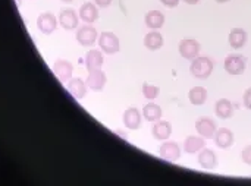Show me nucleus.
<instances>
[{"label": "nucleus", "instance_id": "nucleus-1", "mask_svg": "<svg viewBox=\"0 0 251 186\" xmlns=\"http://www.w3.org/2000/svg\"><path fill=\"white\" fill-rule=\"evenodd\" d=\"M190 72L193 73V76L199 78V79H206L212 75L213 72V62L209 57L204 56H197L190 66Z\"/></svg>", "mask_w": 251, "mask_h": 186}, {"label": "nucleus", "instance_id": "nucleus-2", "mask_svg": "<svg viewBox=\"0 0 251 186\" xmlns=\"http://www.w3.org/2000/svg\"><path fill=\"white\" fill-rule=\"evenodd\" d=\"M99 46H100L101 51L106 53V54H115L121 48L119 38L110 31H103L99 35Z\"/></svg>", "mask_w": 251, "mask_h": 186}, {"label": "nucleus", "instance_id": "nucleus-3", "mask_svg": "<svg viewBox=\"0 0 251 186\" xmlns=\"http://www.w3.org/2000/svg\"><path fill=\"white\" fill-rule=\"evenodd\" d=\"M225 70L229 73V75H241L244 73L246 70V66H247V60L244 56L241 54H229L226 59H225Z\"/></svg>", "mask_w": 251, "mask_h": 186}, {"label": "nucleus", "instance_id": "nucleus-4", "mask_svg": "<svg viewBox=\"0 0 251 186\" xmlns=\"http://www.w3.org/2000/svg\"><path fill=\"white\" fill-rule=\"evenodd\" d=\"M99 40V32L91 25H84L76 31V41L82 47H91Z\"/></svg>", "mask_w": 251, "mask_h": 186}, {"label": "nucleus", "instance_id": "nucleus-5", "mask_svg": "<svg viewBox=\"0 0 251 186\" xmlns=\"http://www.w3.org/2000/svg\"><path fill=\"white\" fill-rule=\"evenodd\" d=\"M179 54L187 60H194L200 53V43L194 38H185L179 43Z\"/></svg>", "mask_w": 251, "mask_h": 186}, {"label": "nucleus", "instance_id": "nucleus-6", "mask_svg": "<svg viewBox=\"0 0 251 186\" xmlns=\"http://www.w3.org/2000/svg\"><path fill=\"white\" fill-rule=\"evenodd\" d=\"M53 72L56 75V78L60 81V82H68L71 78H72V72H74V66L65 60V59H57L54 63H53Z\"/></svg>", "mask_w": 251, "mask_h": 186}, {"label": "nucleus", "instance_id": "nucleus-7", "mask_svg": "<svg viewBox=\"0 0 251 186\" xmlns=\"http://www.w3.org/2000/svg\"><path fill=\"white\" fill-rule=\"evenodd\" d=\"M196 131L204 140H210V138H215V134H216L218 128H216L215 120H212L210 117H200L196 122Z\"/></svg>", "mask_w": 251, "mask_h": 186}, {"label": "nucleus", "instance_id": "nucleus-8", "mask_svg": "<svg viewBox=\"0 0 251 186\" xmlns=\"http://www.w3.org/2000/svg\"><path fill=\"white\" fill-rule=\"evenodd\" d=\"M56 26H57V19L50 12H44L37 18V28L46 35L51 34L56 29Z\"/></svg>", "mask_w": 251, "mask_h": 186}, {"label": "nucleus", "instance_id": "nucleus-9", "mask_svg": "<svg viewBox=\"0 0 251 186\" xmlns=\"http://www.w3.org/2000/svg\"><path fill=\"white\" fill-rule=\"evenodd\" d=\"M159 154L162 159L168 160V162H176L179 160L181 157V148L176 142L174 141H168V142H163L159 148Z\"/></svg>", "mask_w": 251, "mask_h": 186}, {"label": "nucleus", "instance_id": "nucleus-10", "mask_svg": "<svg viewBox=\"0 0 251 186\" xmlns=\"http://www.w3.org/2000/svg\"><path fill=\"white\" fill-rule=\"evenodd\" d=\"M106 75L101 69H96V70H90L88 76H87V87L93 91H101L106 85Z\"/></svg>", "mask_w": 251, "mask_h": 186}, {"label": "nucleus", "instance_id": "nucleus-11", "mask_svg": "<svg viewBox=\"0 0 251 186\" xmlns=\"http://www.w3.org/2000/svg\"><path fill=\"white\" fill-rule=\"evenodd\" d=\"M78 21H79V16L76 15V12L74 9H63L59 15L60 26L68 29V31L75 29L78 26Z\"/></svg>", "mask_w": 251, "mask_h": 186}, {"label": "nucleus", "instance_id": "nucleus-12", "mask_svg": "<svg viewBox=\"0 0 251 186\" xmlns=\"http://www.w3.org/2000/svg\"><path fill=\"white\" fill-rule=\"evenodd\" d=\"M87 82L81 78H71L68 81V91L76 100H82L87 95Z\"/></svg>", "mask_w": 251, "mask_h": 186}, {"label": "nucleus", "instance_id": "nucleus-13", "mask_svg": "<svg viewBox=\"0 0 251 186\" xmlns=\"http://www.w3.org/2000/svg\"><path fill=\"white\" fill-rule=\"evenodd\" d=\"M124 123L129 131H137L141 126V113L135 107H129L124 113Z\"/></svg>", "mask_w": 251, "mask_h": 186}, {"label": "nucleus", "instance_id": "nucleus-14", "mask_svg": "<svg viewBox=\"0 0 251 186\" xmlns=\"http://www.w3.org/2000/svg\"><path fill=\"white\" fill-rule=\"evenodd\" d=\"M172 134V125L168 120H157L151 128V135L159 141H166Z\"/></svg>", "mask_w": 251, "mask_h": 186}, {"label": "nucleus", "instance_id": "nucleus-15", "mask_svg": "<svg viewBox=\"0 0 251 186\" xmlns=\"http://www.w3.org/2000/svg\"><path fill=\"white\" fill-rule=\"evenodd\" d=\"M79 18L87 22V23H93L94 21H97L99 18V9H97V4L91 3V1H87L84 3L81 7H79Z\"/></svg>", "mask_w": 251, "mask_h": 186}, {"label": "nucleus", "instance_id": "nucleus-16", "mask_svg": "<svg viewBox=\"0 0 251 186\" xmlns=\"http://www.w3.org/2000/svg\"><path fill=\"white\" fill-rule=\"evenodd\" d=\"M215 142L219 148H229L234 144V134L228 128H221L215 134Z\"/></svg>", "mask_w": 251, "mask_h": 186}, {"label": "nucleus", "instance_id": "nucleus-17", "mask_svg": "<svg viewBox=\"0 0 251 186\" xmlns=\"http://www.w3.org/2000/svg\"><path fill=\"white\" fill-rule=\"evenodd\" d=\"M199 164L206 169V170H213L216 166H218V159H216V154L212 151V150H207V148H203L199 154Z\"/></svg>", "mask_w": 251, "mask_h": 186}, {"label": "nucleus", "instance_id": "nucleus-18", "mask_svg": "<svg viewBox=\"0 0 251 186\" xmlns=\"http://www.w3.org/2000/svg\"><path fill=\"white\" fill-rule=\"evenodd\" d=\"M229 46L232 48H241L246 46L247 40H249V35H247V31L243 29V28H234L231 32H229Z\"/></svg>", "mask_w": 251, "mask_h": 186}, {"label": "nucleus", "instance_id": "nucleus-19", "mask_svg": "<svg viewBox=\"0 0 251 186\" xmlns=\"http://www.w3.org/2000/svg\"><path fill=\"white\" fill-rule=\"evenodd\" d=\"M104 63V57H103V53L100 50H90L85 56V66L90 70H96V69H100Z\"/></svg>", "mask_w": 251, "mask_h": 186}, {"label": "nucleus", "instance_id": "nucleus-20", "mask_svg": "<svg viewBox=\"0 0 251 186\" xmlns=\"http://www.w3.org/2000/svg\"><path fill=\"white\" fill-rule=\"evenodd\" d=\"M206 142L203 137H196V135H190L185 141H184V150L188 154H196L200 153L204 148Z\"/></svg>", "mask_w": 251, "mask_h": 186}, {"label": "nucleus", "instance_id": "nucleus-21", "mask_svg": "<svg viewBox=\"0 0 251 186\" xmlns=\"http://www.w3.org/2000/svg\"><path fill=\"white\" fill-rule=\"evenodd\" d=\"M215 113L219 119H229L234 115V104L228 98H221L215 106Z\"/></svg>", "mask_w": 251, "mask_h": 186}, {"label": "nucleus", "instance_id": "nucleus-22", "mask_svg": "<svg viewBox=\"0 0 251 186\" xmlns=\"http://www.w3.org/2000/svg\"><path fill=\"white\" fill-rule=\"evenodd\" d=\"M144 21H146V25H147L150 29H159V28H162L163 23H165V15H163L160 10H150V12L146 15Z\"/></svg>", "mask_w": 251, "mask_h": 186}, {"label": "nucleus", "instance_id": "nucleus-23", "mask_svg": "<svg viewBox=\"0 0 251 186\" xmlns=\"http://www.w3.org/2000/svg\"><path fill=\"white\" fill-rule=\"evenodd\" d=\"M188 100L194 106H201L207 100V90L204 87H193L188 93Z\"/></svg>", "mask_w": 251, "mask_h": 186}, {"label": "nucleus", "instance_id": "nucleus-24", "mask_svg": "<svg viewBox=\"0 0 251 186\" xmlns=\"http://www.w3.org/2000/svg\"><path fill=\"white\" fill-rule=\"evenodd\" d=\"M144 46L149 48V50H159L162 46H163V37L160 32H157L156 29L150 31L146 37H144Z\"/></svg>", "mask_w": 251, "mask_h": 186}, {"label": "nucleus", "instance_id": "nucleus-25", "mask_svg": "<svg viewBox=\"0 0 251 186\" xmlns=\"http://www.w3.org/2000/svg\"><path fill=\"white\" fill-rule=\"evenodd\" d=\"M143 117L149 122H157L162 119V109L156 103H149L143 109Z\"/></svg>", "mask_w": 251, "mask_h": 186}, {"label": "nucleus", "instance_id": "nucleus-26", "mask_svg": "<svg viewBox=\"0 0 251 186\" xmlns=\"http://www.w3.org/2000/svg\"><path fill=\"white\" fill-rule=\"evenodd\" d=\"M141 91H143V95L147 98V100H154V98H157L159 97V93H160V88L159 87H156V85H153V84H143V87H141Z\"/></svg>", "mask_w": 251, "mask_h": 186}, {"label": "nucleus", "instance_id": "nucleus-27", "mask_svg": "<svg viewBox=\"0 0 251 186\" xmlns=\"http://www.w3.org/2000/svg\"><path fill=\"white\" fill-rule=\"evenodd\" d=\"M241 159L246 164L251 166V145H247L243 151H241Z\"/></svg>", "mask_w": 251, "mask_h": 186}, {"label": "nucleus", "instance_id": "nucleus-28", "mask_svg": "<svg viewBox=\"0 0 251 186\" xmlns=\"http://www.w3.org/2000/svg\"><path fill=\"white\" fill-rule=\"evenodd\" d=\"M243 101H244V106L251 110V87L244 93V98H243Z\"/></svg>", "mask_w": 251, "mask_h": 186}, {"label": "nucleus", "instance_id": "nucleus-29", "mask_svg": "<svg viewBox=\"0 0 251 186\" xmlns=\"http://www.w3.org/2000/svg\"><path fill=\"white\" fill-rule=\"evenodd\" d=\"M160 1L168 7H176L179 4V0H160Z\"/></svg>", "mask_w": 251, "mask_h": 186}, {"label": "nucleus", "instance_id": "nucleus-30", "mask_svg": "<svg viewBox=\"0 0 251 186\" xmlns=\"http://www.w3.org/2000/svg\"><path fill=\"white\" fill-rule=\"evenodd\" d=\"M94 3L100 7H107L112 3V0H94Z\"/></svg>", "mask_w": 251, "mask_h": 186}, {"label": "nucleus", "instance_id": "nucleus-31", "mask_svg": "<svg viewBox=\"0 0 251 186\" xmlns=\"http://www.w3.org/2000/svg\"><path fill=\"white\" fill-rule=\"evenodd\" d=\"M184 1H185L187 4H197L200 0H184Z\"/></svg>", "mask_w": 251, "mask_h": 186}, {"label": "nucleus", "instance_id": "nucleus-32", "mask_svg": "<svg viewBox=\"0 0 251 186\" xmlns=\"http://www.w3.org/2000/svg\"><path fill=\"white\" fill-rule=\"evenodd\" d=\"M218 3H226V1H229V0H216Z\"/></svg>", "mask_w": 251, "mask_h": 186}, {"label": "nucleus", "instance_id": "nucleus-33", "mask_svg": "<svg viewBox=\"0 0 251 186\" xmlns=\"http://www.w3.org/2000/svg\"><path fill=\"white\" fill-rule=\"evenodd\" d=\"M62 1H65V3H71L72 0H62Z\"/></svg>", "mask_w": 251, "mask_h": 186}]
</instances>
